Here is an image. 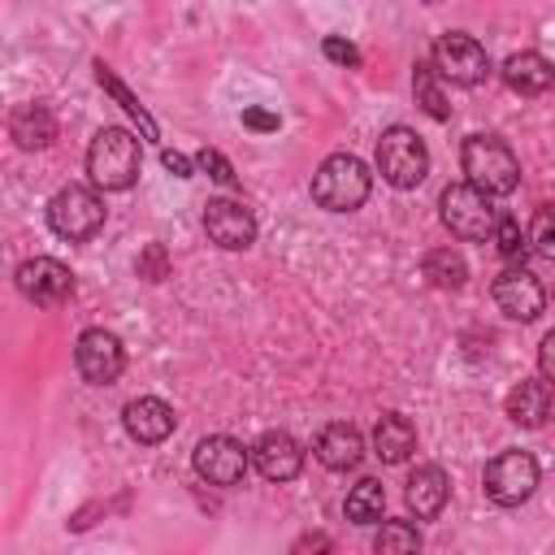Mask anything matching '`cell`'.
Returning a JSON list of instances; mask_svg holds the SVG:
<instances>
[{
	"label": "cell",
	"mask_w": 555,
	"mask_h": 555,
	"mask_svg": "<svg viewBox=\"0 0 555 555\" xmlns=\"http://www.w3.org/2000/svg\"><path fill=\"white\" fill-rule=\"evenodd\" d=\"M139 169H143V147L130 130H121V126L95 130V139L87 147V173L100 191H130L139 182Z\"/></svg>",
	"instance_id": "1"
},
{
	"label": "cell",
	"mask_w": 555,
	"mask_h": 555,
	"mask_svg": "<svg viewBox=\"0 0 555 555\" xmlns=\"http://www.w3.org/2000/svg\"><path fill=\"white\" fill-rule=\"evenodd\" d=\"M460 165L468 182L486 195H512L520 182V160L499 134H468L460 147Z\"/></svg>",
	"instance_id": "2"
},
{
	"label": "cell",
	"mask_w": 555,
	"mask_h": 555,
	"mask_svg": "<svg viewBox=\"0 0 555 555\" xmlns=\"http://www.w3.org/2000/svg\"><path fill=\"white\" fill-rule=\"evenodd\" d=\"M369 186H373V173L360 156L351 152H334L321 160V169L312 173V199L325 208V212H356L364 199H369Z\"/></svg>",
	"instance_id": "3"
},
{
	"label": "cell",
	"mask_w": 555,
	"mask_h": 555,
	"mask_svg": "<svg viewBox=\"0 0 555 555\" xmlns=\"http://www.w3.org/2000/svg\"><path fill=\"white\" fill-rule=\"evenodd\" d=\"M377 173L395 186V191H412L425 182L429 173V147L412 126H390L377 139Z\"/></svg>",
	"instance_id": "4"
},
{
	"label": "cell",
	"mask_w": 555,
	"mask_h": 555,
	"mask_svg": "<svg viewBox=\"0 0 555 555\" xmlns=\"http://www.w3.org/2000/svg\"><path fill=\"white\" fill-rule=\"evenodd\" d=\"M48 225L65 243H87L104 225V199L91 186H61L48 199Z\"/></svg>",
	"instance_id": "5"
},
{
	"label": "cell",
	"mask_w": 555,
	"mask_h": 555,
	"mask_svg": "<svg viewBox=\"0 0 555 555\" xmlns=\"http://www.w3.org/2000/svg\"><path fill=\"white\" fill-rule=\"evenodd\" d=\"M438 208H442V225H447L455 238H468V243L490 238V230H494V221H499L494 199H490L486 191H477L473 182L447 186L442 199H438Z\"/></svg>",
	"instance_id": "6"
},
{
	"label": "cell",
	"mask_w": 555,
	"mask_h": 555,
	"mask_svg": "<svg viewBox=\"0 0 555 555\" xmlns=\"http://www.w3.org/2000/svg\"><path fill=\"white\" fill-rule=\"evenodd\" d=\"M429 65L438 69L442 82H455V87H477V82H486V74H490L486 48H481L473 35H464V30L438 35V43H434V52H429Z\"/></svg>",
	"instance_id": "7"
},
{
	"label": "cell",
	"mask_w": 555,
	"mask_h": 555,
	"mask_svg": "<svg viewBox=\"0 0 555 555\" xmlns=\"http://www.w3.org/2000/svg\"><path fill=\"white\" fill-rule=\"evenodd\" d=\"M481 486L499 507H520L538 490V460L529 451H503L486 464Z\"/></svg>",
	"instance_id": "8"
},
{
	"label": "cell",
	"mask_w": 555,
	"mask_h": 555,
	"mask_svg": "<svg viewBox=\"0 0 555 555\" xmlns=\"http://www.w3.org/2000/svg\"><path fill=\"white\" fill-rule=\"evenodd\" d=\"M74 364H78V373H82V382H91V386H113L117 377H121V369H126V347H121V338L113 334V330H82L78 334V343H74Z\"/></svg>",
	"instance_id": "9"
},
{
	"label": "cell",
	"mask_w": 555,
	"mask_h": 555,
	"mask_svg": "<svg viewBox=\"0 0 555 555\" xmlns=\"http://www.w3.org/2000/svg\"><path fill=\"white\" fill-rule=\"evenodd\" d=\"M191 464L208 486H238L247 473V447L230 434H208L195 442Z\"/></svg>",
	"instance_id": "10"
},
{
	"label": "cell",
	"mask_w": 555,
	"mask_h": 555,
	"mask_svg": "<svg viewBox=\"0 0 555 555\" xmlns=\"http://www.w3.org/2000/svg\"><path fill=\"white\" fill-rule=\"evenodd\" d=\"M13 282H17V295L30 299V304H39V308H56V304H65L69 291H74L69 269H65L61 260H52V256H30V260H22L17 273H13Z\"/></svg>",
	"instance_id": "11"
},
{
	"label": "cell",
	"mask_w": 555,
	"mask_h": 555,
	"mask_svg": "<svg viewBox=\"0 0 555 555\" xmlns=\"http://www.w3.org/2000/svg\"><path fill=\"white\" fill-rule=\"evenodd\" d=\"M204 230H208V238L221 247V251H243V247H251V238H256V217H251V208L243 204V199H208V208H204Z\"/></svg>",
	"instance_id": "12"
},
{
	"label": "cell",
	"mask_w": 555,
	"mask_h": 555,
	"mask_svg": "<svg viewBox=\"0 0 555 555\" xmlns=\"http://www.w3.org/2000/svg\"><path fill=\"white\" fill-rule=\"evenodd\" d=\"M494 304L512 321H533L546 308V291H542V282L529 269H503L494 278Z\"/></svg>",
	"instance_id": "13"
},
{
	"label": "cell",
	"mask_w": 555,
	"mask_h": 555,
	"mask_svg": "<svg viewBox=\"0 0 555 555\" xmlns=\"http://www.w3.org/2000/svg\"><path fill=\"white\" fill-rule=\"evenodd\" d=\"M247 464H256V473H260L264 481H291V477H299V468H304V447H299L286 429H269V434H260L256 447L247 451Z\"/></svg>",
	"instance_id": "14"
},
{
	"label": "cell",
	"mask_w": 555,
	"mask_h": 555,
	"mask_svg": "<svg viewBox=\"0 0 555 555\" xmlns=\"http://www.w3.org/2000/svg\"><path fill=\"white\" fill-rule=\"evenodd\" d=\"M121 425H126V434H130L134 442L156 447V442H165V438L173 434L178 416H173V408H169L165 399H156V395H139V399H130V403H126Z\"/></svg>",
	"instance_id": "15"
},
{
	"label": "cell",
	"mask_w": 555,
	"mask_h": 555,
	"mask_svg": "<svg viewBox=\"0 0 555 555\" xmlns=\"http://www.w3.org/2000/svg\"><path fill=\"white\" fill-rule=\"evenodd\" d=\"M317 460L325 464V468H334V473H347V468H356L360 460H364V438H360V429L356 425H347V421H334V425H325L321 434H317Z\"/></svg>",
	"instance_id": "16"
},
{
	"label": "cell",
	"mask_w": 555,
	"mask_h": 555,
	"mask_svg": "<svg viewBox=\"0 0 555 555\" xmlns=\"http://www.w3.org/2000/svg\"><path fill=\"white\" fill-rule=\"evenodd\" d=\"M408 507L416 512V520H434L442 516L447 507V494H451V477L438 468V464H421L412 477H408Z\"/></svg>",
	"instance_id": "17"
},
{
	"label": "cell",
	"mask_w": 555,
	"mask_h": 555,
	"mask_svg": "<svg viewBox=\"0 0 555 555\" xmlns=\"http://www.w3.org/2000/svg\"><path fill=\"white\" fill-rule=\"evenodd\" d=\"M9 134L22 152H43L56 139V117L48 104H17L9 117Z\"/></svg>",
	"instance_id": "18"
},
{
	"label": "cell",
	"mask_w": 555,
	"mask_h": 555,
	"mask_svg": "<svg viewBox=\"0 0 555 555\" xmlns=\"http://www.w3.org/2000/svg\"><path fill=\"white\" fill-rule=\"evenodd\" d=\"M373 451L382 464H403L416 451V425L403 412H386L373 425Z\"/></svg>",
	"instance_id": "19"
},
{
	"label": "cell",
	"mask_w": 555,
	"mask_h": 555,
	"mask_svg": "<svg viewBox=\"0 0 555 555\" xmlns=\"http://www.w3.org/2000/svg\"><path fill=\"white\" fill-rule=\"evenodd\" d=\"M551 78H555V69H551V61L542 52H512L503 61V82L516 95H542L551 87Z\"/></svg>",
	"instance_id": "20"
},
{
	"label": "cell",
	"mask_w": 555,
	"mask_h": 555,
	"mask_svg": "<svg viewBox=\"0 0 555 555\" xmlns=\"http://www.w3.org/2000/svg\"><path fill=\"white\" fill-rule=\"evenodd\" d=\"M551 416V382H520L507 390V421L525 429H542Z\"/></svg>",
	"instance_id": "21"
},
{
	"label": "cell",
	"mask_w": 555,
	"mask_h": 555,
	"mask_svg": "<svg viewBox=\"0 0 555 555\" xmlns=\"http://www.w3.org/2000/svg\"><path fill=\"white\" fill-rule=\"evenodd\" d=\"M386 512V490L377 477H360L351 490H347V520L351 525H377Z\"/></svg>",
	"instance_id": "22"
},
{
	"label": "cell",
	"mask_w": 555,
	"mask_h": 555,
	"mask_svg": "<svg viewBox=\"0 0 555 555\" xmlns=\"http://www.w3.org/2000/svg\"><path fill=\"white\" fill-rule=\"evenodd\" d=\"M412 95H416V104H421L434 121H447V117H451L442 78H438V69H434L429 61H416V69H412Z\"/></svg>",
	"instance_id": "23"
},
{
	"label": "cell",
	"mask_w": 555,
	"mask_h": 555,
	"mask_svg": "<svg viewBox=\"0 0 555 555\" xmlns=\"http://www.w3.org/2000/svg\"><path fill=\"white\" fill-rule=\"evenodd\" d=\"M95 78H100V87H104V91H108V95H113V100H117V104H121V108L143 126V134H147V139H156V134H160V130H156V121H152V113L139 104V95H134V91H130V87H126V82H121L104 61H95Z\"/></svg>",
	"instance_id": "24"
},
{
	"label": "cell",
	"mask_w": 555,
	"mask_h": 555,
	"mask_svg": "<svg viewBox=\"0 0 555 555\" xmlns=\"http://www.w3.org/2000/svg\"><path fill=\"white\" fill-rule=\"evenodd\" d=\"M425 278H429L434 286H442V291H455V286L468 282V264H464L460 251H451V247H434V251L425 256Z\"/></svg>",
	"instance_id": "25"
},
{
	"label": "cell",
	"mask_w": 555,
	"mask_h": 555,
	"mask_svg": "<svg viewBox=\"0 0 555 555\" xmlns=\"http://www.w3.org/2000/svg\"><path fill=\"white\" fill-rule=\"evenodd\" d=\"M416 546H421V533H416L412 520H386L377 529V538H373V551H382V555H390V551H416Z\"/></svg>",
	"instance_id": "26"
},
{
	"label": "cell",
	"mask_w": 555,
	"mask_h": 555,
	"mask_svg": "<svg viewBox=\"0 0 555 555\" xmlns=\"http://www.w3.org/2000/svg\"><path fill=\"white\" fill-rule=\"evenodd\" d=\"M490 238H494V247H499L503 260H525V251H529V238H525V230H520L516 217H499L494 230H490Z\"/></svg>",
	"instance_id": "27"
},
{
	"label": "cell",
	"mask_w": 555,
	"mask_h": 555,
	"mask_svg": "<svg viewBox=\"0 0 555 555\" xmlns=\"http://www.w3.org/2000/svg\"><path fill=\"white\" fill-rule=\"evenodd\" d=\"M525 238H529V247H533L538 256H555V217H551V208H546V204L538 208L533 230H529Z\"/></svg>",
	"instance_id": "28"
},
{
	"label": "cell",
	"mask_w": 555,
	"mask_h": 555,
	"mask_svg": "<svg viewBox=\"0 0 555 555\" xmlns=\"http://www.w3.org/2000/svg\"><path fill=\"white\" fill-rule=\"evenodd\" d=\"M195 165L199 169H208V178H217L221 186H234V165L221 156V152H212V147H204L199 156H195Z\"/></svg>",
	"instance_id": "29"
},
{
	"label": "cell",
	"mask_w": 555,
	"mask_h": 555,
	"mask_svg": "<svg viewBox=\"0 0 555 555\" xmlns=\"http://www.w3.org/2000/svg\"><path fill=\"white\" fill-rule=\"evenodd\" d=\"M139 278H147V282H160L165 278V247H147L143 256H139Z\"/></svg>",
	"instance_id": "30"
},
{
	"label": "cell",
	"mask_w": 555,
	"mask_h": 555,
	"mask_svg": "<svg viewBox=\"0 0 555 555\" xmlns=\"http://www.w3.org/2000/svg\"><path fill=\"white\" fill-rule=\"evenodd\" d=\"M321 48H325V56H330V61H338V65H360V52H356L347 39H338V35H325V43H321Z\"/></svg>",
	"instance_id": "31"
},
{
	"label": "cell",
	"mask_w": 555,
	"mask_h": 555,
	"mask_svg": "<svg viewBox=\"0 0 555 555\" xmlns=\"http://www.w3.org/2000/svg\"><path fill=\"white\" fill-rule=\"evenodd\" d=\"M538 369H542V382H555V334L538 343Z\"/></svg>",
	"instance_id": "32"
},
{
	"label": "cell",
	"mask_w": 555,
	"mask_h": 555,
	"mask_svg": "<svg viewBox=\"0 0 555 555\" xmlns=\"http://www.w3.org/2000/svg\"><path fill=\"white\" fill-rule=\"evenodd\" d=\"M243 121H247L251 130H278V117H273V113H264V108H247V113H243Z\"/></svg>",
	"instance_id": "33"
},
{
	"label": "cell",
	"mask_w": 555,
	"mask_h": 555,
	"mask_svg": "<svg viewBox=\"0 0 555 555\" xmlns=\"http://www.w3.org/2000/svg\"><path fill=\"white\" fill-rule=\"evenodd\" d=\"M160 160H165V169H173L178 178H191V160H186V156H178V152H160Z\"/></svg>",
	"instance_id": "34"
},
{
	"label": "cell",
	"mask_w": 555,
	"mask_h": 555,
	"mask_svg": "<svg viewBox=\"0 0 555 555\" xmlns=\"http://www.w3.org/2000/svg\"><path fill=\"white\" fill-rule=\"evenodd\" d=\"M299 546H321V551H325V546H330V538H321V533H317V538H304Z\"/></svg>",
	"instance_id": "35"
},
{
	"label": "cell",
	"mask_w": 555,
	"mask_h": 555,
	"mask_svg": "<svg viewBox=\"0 0 555 555\" xmlns=\"http://www.w3.org/2000/svg\"><path fill=\"white\" fill-rule=\"evenodd\" d=\"M425 4H442V0H425Z\"/></svg>",
	"instance_id": "36"
}]
</instances>
